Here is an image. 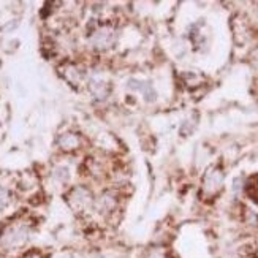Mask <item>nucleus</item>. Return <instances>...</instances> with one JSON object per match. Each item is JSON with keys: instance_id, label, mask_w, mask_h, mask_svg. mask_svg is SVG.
<instances>
[{"instance_id": "f257e3e1", "label": "nucleus", "mask_w": 258, "mask_h": 258, "mask_svg": "<svg viewBox=\"0 0 258 258\" xmlns=\"http://www.w3.org/2000/svg\"><path fill=\"white\" fill-rule=\"evenodd\" d=\"M29 239H30V227L27 223H22V222L11 223V225H8L2 231V234H0V244H2V247L7 250L19 249Z\"/></svg>"}, {"instance_id": "f03ea898", "label": "nucleus", "mask_w": 258, "mask_h": 258, "mask_svg": "<svg viewBox=\"0 0 258 258\" xmlns=\"http://www.w3.org/2000/svg\"><path fill=\"white\" fill-rule=\"evenodd\" d=\"M67 201L75 212H86L94 206V195L86 185H76L67 195Z\"/></svg>"}, {"instance_id": "7ed1b4c3", "label": "nucleus", "mask_w": 258, "mask_h": 258, "mask_svg": "<svg viewBox=\"0 0 258 258\" xmlns=\"http://www.w3.org/2000/svg\"><path fill=\"white\" fill-rule=\"evenodd\" d=\"M91 46L97 51H105L111 48L116 41V32L111 26H100L91 33Z\"/></svg>"}, {"instance_id": "20e7f679", "label": "nucleus", "mask_w": 258, "mask_h": 258, "mask_svg": "<svg viewBox=\"0 0 258 258\" xmlns=\"http://www.w3.org/2000/svg\"><path fill=\"white\" fill-rule=\"evenodd\" d=\"M119 205V200L113 192H105L94 200V208L100 216H109Z\"/></svg>"}, {"instance_id": "39448f33", "label": "nucleus", "mask_w": 258, "mask_h": 258, "mask_svg": "<svg viewBox=\"0 0 258 258\" xmlns=\"http://www.w3.org/2000/svg\"><path fill=\"white\" fill-rule=\"evenodd\" d=\"M59 143V148L65 152H73V151H78V149H81V146H83V138L80 137L78 133H63L59 137L57 140Z\"/></svg>"}, {"instance_id": "423d86ee", "label": "nucleus", "mask_w": 258, "mask_h": 258, "mask_svg": "<svg viewBox=\"0 0 258 258\" xmlns=\"http://www.w3.org/2000/svg\"><path fill=\"white\" fill-rule=\"evenodd\" d=\"M89 87H91L92 95L95 98H98V100L106 98L109 95V92H111V86L108 83H105V81H92Z\"/></svg>"}, {"instance_id": "0eeeda50", "label": "nucleus", "mask_w": 258, "mask_h": 258, "mask_svg": "<svg viewBox=\"0 0 258 258\" xmlns=\"http://www.w3.org/2000/svg\"><path fill=\"white\" fill-rule=\"evenodd\" d=\"M83 76H84V73L78 69L76 65H69L67 67V70H65V78L69 80L72 84H76V83H80L81 80H83Z\"/></svg>"}, {"instance_id": "6e6552de", "label": "nucleus", "mask_w": 258, "mask_h": 258, "mask_svg": "<svg viewBox=\"0 0 258 258\" xmlns=\"http://www.w3.org/2000/svg\"><path fill=\"white\" fill-rule=\"evenodd\" d=\"M54 177L57 179L59 182H65L67 179H69V170H67V168H57V170L54 171Z\"/></svg>"}, {"instance_id": "1a4fd4ad", "label": "nucleus", "mask_w": 258, "mask_h": 258, "mask_svg": "<svg viewBox=\"0 0 258 258\" xmlns=\"http://www.w3.org/2000/svg\"><path fill=\"white\" fill-rule=\"evenodd\" d=\"M10 201V195L5 188H0V209H4Z\"/></svg>"}, {"instance_id": "9d476101", "label": "nucleus", "mask_w": 258, "mask_h": 258, "mask_svg": "<svg viewBox=\"0 0 258 258\" xmlns=\"http://www.w3.org/2000/svg\"><path fill=\"white\" fill-rule=\"evenodd\" d=\"M22 258H41V253H40V252H37V250H32V252L26 253Z\"/></svg>"}, {"instance_id": "9b49d317", "label": "nucleus", "mask_w": 258, "mask_h": 258, "mask_svg": "<svg viewBox=\"0 0 258 258\" xmlns=\"http://www.w3.org/2000/svg\"><path fill=\"white\" fill-rule=\"evenodd\" d=\"M146 258H163V255L159 250H152V252L148 253V256H146Z\"/></svg>"}, {"instance_id": "f8f14e48", "label": "nucleus", "mask_w": 258, "mask_h": 258, "mask_svg": "<svg viewBox=\"0 0 258 258\" xmlns=\"http://www.w3.org/2000/svg\"><path fill=\"white\" fill-rule=\"evenodd\" d=\"M78 258H98L97 255H80Z\"/></svg>"}]
</instances>
